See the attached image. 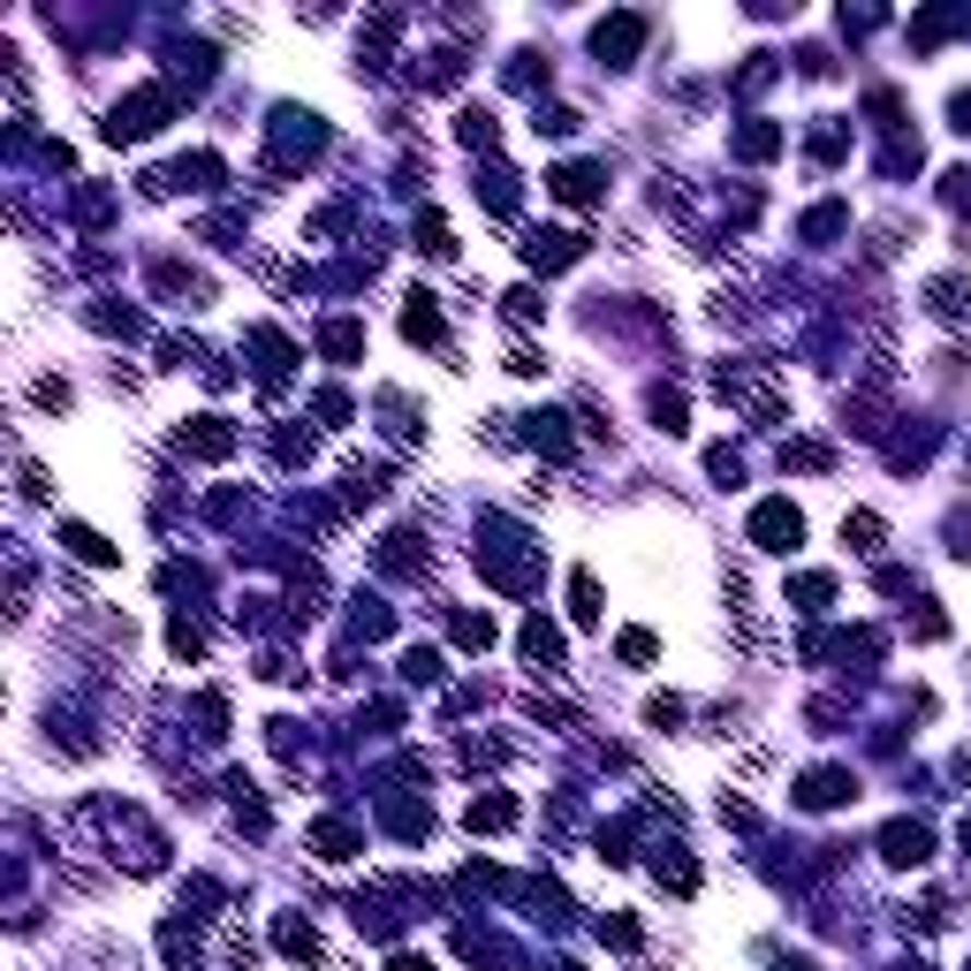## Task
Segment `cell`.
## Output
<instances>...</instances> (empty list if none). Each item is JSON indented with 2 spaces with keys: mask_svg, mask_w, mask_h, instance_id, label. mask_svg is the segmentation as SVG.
<instances>
[{
  "mask_svg": "<svg viewBox=\"0 0 971 971\" xmlns=\"http://www.w3.org/2000/svg\"><path fill=\"white\" fill-rule=\"evenodd\" d=\"M752 539H759L767 554H790V547L805 539V516H798L790 501H759V508H752Z\"/></svg>",
  "mask_w": 971,
  "mask_h": 971,
  "instance_id": "cell-1",
  "label": "cell"
},
{
  "mask_svg": "<svg viewBox=\"0 0 971 971\" xmlns=\"http://www.w3.org/2000/svg\"><path fill=\"white\" fill-rule=\"evenodd\" d=\"M167 107H175L167 92H137L130 107H115V122H107V137L122 145V137H145V130H160V122H167Z\"/></svg>",
  "mask_w": 971,
  "mask_h": 971,
  "instance_id": "cell-2",
  "label": "cell"
},
{
  "mask_svg": "<svg viewBox=\"0 0 971 971\" xmlns=\"http://www.w3.org/2000/svg\"><path fill=\"white\" fill-rule=\"evenodd\" d=\"M228 448H236L228 418H190V425H182V456H197V464H220Z\"/></svg>",
  "mask_w": 971,
  "mask_h": 971,
  "instance_id": "cell-3",
  "label": "cell"
},
{
  "mask_svg": "<svg viewBox=\"0 0 971 971\" xmlns=\"http://www.w3.org/2000/svg\"><path fill=\"white\" fill-rule=\"evenodd\" d=\"M880 850H888V865H926V850H934V835H926L919 819H896V827L880 835Z\"/></svg>",
  "mask_w": 971,
  "mask_h": 971,
  "instance_id": "cell-4",
  "label": "cell"
},
{
  "mask_svg": "<svg viewBox=\"0 0 971 971\" xmlns=\"http://www.w3.org/2000/svg\"><path fill=\"white\" fill-rule=\"evenodd\" d=\"M842 798H858V790H850V775H835V767H819V775H805V782H798V805H812V812L842 805Z\"/></svg>",
  "mask_w": 971,
  "mask_h": 971,
  "instance_id": "cell-5",
  "label": "cell"
},
{
  "mask_svg": "<svg viewBox=\"0 0 971 971\" xmlns=\"http://www.w3.org/2000/svg\"><path fill=\"white\" fill-rule=\"evenodd\" d=\"M547 190H554L562 205H592V197H600V175H592V167H554Z\"/></svg>",
  "mask_w": 971,
  "mask_h": 971,
  "instance_id": "cell-6",
  "label": "cell"
},
{
  "mask_svg": "<svg viewBox=\"0 0 971 971\" xmlns=\"http://www.w3.org/2000/svg\"><path fill=\"white\" fill-rule=\"evenodd\" d=\"M577 251H585V236H562V228H554V236H531V243H524V259H531V266H547V274H554V266H570Z\"/></svg>",
  "mask_w": 971,
  "mask_h": 971,
  "instance_id": "cell-7",
  "label": "cell"
},
{
  "mask_svg": "<svg viewBox=\"0 0 971 971\" xmlns=\"http://www.w3.org/2000/svg\"><path fill=\"white\" fill-rule=\"evenodd\" d=\"M516 819V798L508 790H485V798H471V835H501Z\"/></svg>",
  "mask_w": 971,
  "mask_h": 971,
  "instance_id": "cell-8",
  "label": "cell"
},
{
  "mask_svg": "<svg viewBox=\"0 0 971 971\" xmlns=\"http://www.w3.org/2000/svg\"><path fill=\"white\" fill-rule=\"evenodd\" d=\"M61 547H69L76 562H92V570H107V562H115V547H107L92 524H61Z\"/></svg>",
  "mask_w": 971,
  "mask_h": 971,
  "instance_id": "cell-9",
  "label": "cell"
},
{
  "mask_svg": "<svg viewBox=\"0 0 971 971\" xmlns=\"http://www.w3.org/2000/svg\"><path fill=\"white\" fill-rule=\"evenodd\" d=\"M638 38H646V23H638V15H615V23H600V38H592V46L623 61V53H638Z\"/></svg>",
  "mask_w": 971,
  "mask_h": 971,
  "instance_id": "cell-10",
  "label": "cell"
},
{
  "mask_svg": "<svg viewBox=\"0 0 971 971\" xmlns=\"http://www.w3.org/2000/svg\"><path fill=\"white\" fill-rule=\"evenodd\" d=\"M403 334H410V341H441V304H433V297H410Z\"/></svg>",
  "mask_w": 971,
  "mask_h": 971,
  "instance_id": "cell-11",
  "label": "cell"
},
{
  "mask_svg": "<svg viewBox=\"0 0 971 971\" xmlns=\"http://www.w3.org/2000/svg\"><path fill=\"white\" fill-rule=\"evenodd\" d=\"M736 153H744V160H775V153H782V130H775V122H752V130H736Z\"/></svg>",
  "mask_w": 971,
  "mask_h": 971,
  "instance_id": "cell-12",
  "label": "cell"
},
{
  "mask_svg": "<svg viewBox=\"0 0 971 971\" xmlns=\"http://www.w3.org/2000/svg\"><path fill=\"white\" fill-rule=\"evenodd\" d=\"M274 942H281V957H304V964L320 957V934H312L304 919H281V926H274Z\"/></svg>",
  "mask_w": 971,
  "mask_h": 971,
  "instance_id": "cell-13",
  "label": "cell"
},
{
  "mask_svg": "<svg viewBox=\"0 0 971 971\" xmlns=\"http://www.w3.org/2000/svg\"><path fill=\"white\" fill-rule=\"evenodd\" d=\"M418 251H425V259H456V236H448V220H441V213H425V220H418Z\"/></svg>",
  "mask_w": 971,
  "mask_h": 971,
  "instance_id": "cell-14",
  "label": "cell"
},
{
  "mask_svg": "<svg viewBox=\"0 0 971 971\" xmlns=\"http://www.w3.org/2000/svg\"><path fill=\"white\" fill-rule=\"evenodd\" d=\"M570 615H577V623H600V585H592V570L570 577Z\"/></svg>",
  "mask_w": 971,
  "mask_h": 971,
  "instance_id": "cell-15",
  "label": "cell"
},
{
  "mask_svg": "<svg viewBox=\"0 0 971 971\" xmlns=\"http://www.w3.org/2000/svg\"><path fill=\"white\" fill-rule=\"evenodd\" d=\"M357 341H364V334H357V320H334V326L320 334V349H326V357H357Z\"/></svg>",
  "mask_w": 971,
  "mask_h": 971,
  "instance_id": "cell-16",
  "label": "cell"
},
{
  "mask_svg": "<svg viewBox=\"0 0 971 971\" xmlns=\"http://www.w3.org/2000/svg\"><path fill=\"white\" fill-rule=\"evenodd\" d=\"M562 638H554V623H524V660H554Z\"/></svg>",
  "mask_w": 971,
  "mask_h": 971,
  "instance_id": "cell-17",
  "label": "cell"
},
{
  "mask_svg": "<svg viewBox=\"0 0 971 971\" xmlns=\"http://www.w3.org/2000/svg\"><path fill=\"white\" fill-rule=\"evenodd\" d=\"M600 942H608V949H638L646 926H638V919H600Z\"/></svg>",
  "mask_w": 971,
  "mask_h": 971,
  "instance_id": "cell-18",
  "label": "cell"
},
{
  "mask_svg": "<svg viewBox=\"0 0 971 971\" xmlns=\"http://www.w3.org/2000/svg\"><path fill=\"white\" fill-rule=\"evenodd\" d=\"M926 297H934V312H942V320H964V281H934V289H926Z\"/></svg>",
  "mask_w": 971,
  "mask_h": 971,
  "instance_id": "cell-19",
  "label": "cell"
},
{
  "mask_svg": "<svg viewBox=\"0 0 971 971\" xmlns=\"http://www.w3.org/2000/svg\"><path fill=\"white\" fill-rule=\"evenodd\" d=\"M782 464H790V471H827V448H819V441H790Z\"/></svg>",
  "mask_w": 971,
  "mask_h": 971,
  "instance_id": "cell-20",
  "label": "cell"
},
{
  "mask_svg": "<svg viewBox=\"0 0 971 971\" xmlns=\"http://www.w3.org/2000/svg\"><path fill=\"white\" fill-rule=\"evenodd\" d=\"M320 858H357V835H349L341 819H326L320 827Z\"/></svg>",
  "mask_w": 971,
  "mask_h": 971,
  "instance_id": "cell-21",
  "label": "cell"
},
{
  "mask_svg": "<svg viewBox=\"0 0 971 971\" xmlns=\"http://www.w3.org/2000/svg\"><path fill=\"white\" fill-rule=\"evenodd\" d=\"M456 646H493V615H456Z\"/></svg>",
  "mask_w": 971,
  "mask_h": 971,
  "instance_id": "cell-22",
  "label": "cell"
},
{
  "mask_svg": "<svg viewBox=\"0 0 971 971\" xmlns=\"http://www.w3.org/2000/svg\"><path fill=\"white\" fill-rule=\"evenodd\" d=\"M842 539H858V547L873 554V547H880V516H865V508H858V516H842Z\"/></svg>",
  "mask_w": 971,
  "mask_h": 971,
  "instance_id": "cell-23",
  "label": "cell"
},
{
  "mask_svg": "<svg viewBox=\"0 0 971 971\" xmlns=\"http://www.w3.org/2000/svg\"><path fill=\"white\" fill-rule=\"evenodd\" d=\"M615 652H623L631 668H646V660H652V638H646V631H623V638H615Z\"/></svg>",
  "mask_w": 971,
  "mask_h": 971,
  "instance_id": "cell-24",
  "label": "cell"
},
{
  "mask_svg": "<svg viewBox=\"0 0 971 971\" xmlns=\"http://www.w3.org/2000/svg\"><path fill=\"white\" fill-rule=\"evenodd\" d=\"M798 600H805V608H827V600H835V577H798Z\"/></svg>",
  "mask_w": 971,
  "mask_h": 971,
  "instance_id": "cell-25",
  "label": "cell"
},
{
  "mask_svg": "<svg viewBox=\"0 0 971 971\" xmlns=\"http://www.w3.org/2000/svg\"><path fill=\"white\" fill-rule=\"evenodd\" d=\"M547 304H539V289H508V320H539Z\"/></svg>",
  "mask_w": 971,
  "mask_h": 971,
  "instance_id": "cell-26",
  "label": "cell"
},
{
  "mask_svg": "<svg viewBox=\"0 0 971 971\" xmlns=\"http://www.w3.org/2000/svg\"><path fill=\"white\" fill-rule=\"evenodd\" d=\"M387 971H433V964H425V957H395Z\"/></svg>",
  "mask_w": 971,
  "mask_h": 971,
  "instance_id": "cell-27",
  "label": "cell"
},
{
  "mask_svg": "<svg viewBox=\"0 0 971 971\" xmlns=\"http://www.w3.org/2000/svg\"><path fill=\"white\" fill-rule=\"evenodd\" d=\"M964 858H971V819H964Z\"/></svg>",
  "mask_w": 971,
  "mask_h": 971,
  "instance_id": "cell-28",
  "label": "cell"
}]
</instances>
